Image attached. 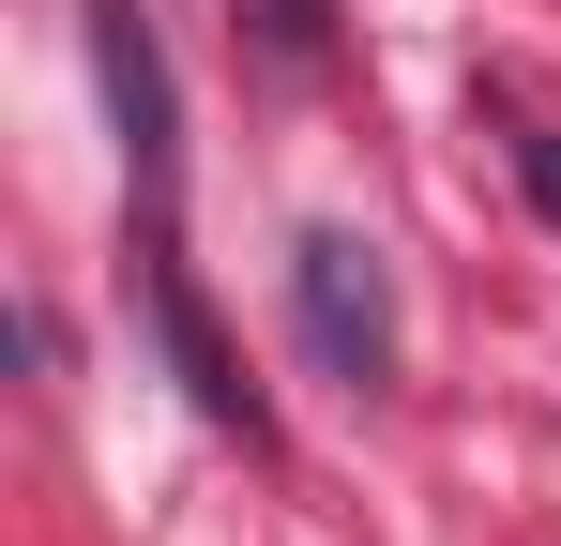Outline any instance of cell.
I'll use <instances>...</instances> for the list:
<instances>
[{
  "label": "cell",
  "instance_id": "2",
  "mask_svg": "<svg viewBox=\"0 0 561 546\" xmlns=\"http://www.w3.org/2000/svg\"><path fill=\"white\" fill-rule=\"evenodd\" d=\"M92 77H106V122H122V168H137V213L168 228L183 197V106H168V46L137 0H92Z\"/></svg>",
  "mask_w": 561,
  "mask_h": 546
},
{
  "label": "cell",
  "instance_id": "1",
  "mask_svg": "<svg viewBox=\"0 0 561 546\" xmlns=\"http://www.w3.org/2000/svg\"><path fill=\"white\" fill-rule=\"evenodd\" d=\"M288 319H304L319 379H350V395L394 379V273H379L365 228H304V243H288Z\"/></svg>",
  "mask_w": 561,
  "mask_h": 546
},
{
  "label": "cell",
  "instance_id": "4",
  "mask_svg": "<svg viewBox=\"0 0 561 546\" xmlns=\"http://www.w3.org/2000/svg\"><path fill=\"white\" fill-rule=\"evenodd\" d=\"M516 182H531V213H547V228H561V137H547V122L516 137Z\"/></svg>",
  "mask_w": 561,
  "mask_h": 546
},
{
  "label": "cell",
  "instance_id": "3",
  "mask_svg": "<svg viewBox=\"0 0 561 546\" xmlns=\"http://www.w3.org/2000/svg\"><path fill=\"white\" fill-rule=\"evenodd\" d=\"M137 288H152V334H168V364H183V395L213 410V425H243V441H274V410H259V379L228 364V334H213V304H197V273H183V243H168V228L137 243Z\"/></svg>",
  "mask_w": 561,
  "mask_h": 546
}]
</instances>
